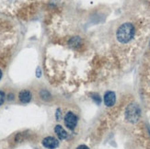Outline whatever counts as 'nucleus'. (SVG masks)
Returning <instances> with one entry per match:
<instances>
[{
  "label": "nucleus",
  "instance_id": "12",
  "mask_svg": "<svg viewBox=\"0 0 150 149\" xmlns=\"http://www.w3.org/2000/svg\"><path fill=\"white\" fill-rule=\"evenodd\" d=\"M55 118H56L57 121H60L62 119V112H61L60 109H57V111L55 112Z\"/></svg>",
  "mask_w": 150,
  "mask_h": 149
},
{
  "label": "nucleus",
  "instance_id": "8",
  "mask_svg": "<svg viewBox=\"0 0 150 149\" xmlns=\"http://www.w3.org/2000/svg\"><path fill=\"white\" fill-rule=\"evenodd\" d=\"M68 44H69V46L71 47H73V48H77L79 45L81 44V39L80 37H73V38H71L69 42H68Z\"/></svg>",
  "mask_w": 150,
  "mask_h": 149
},
{
  "label": "nucleus",
  "instance_id": "6",
  "mask_svg": "<svg viewBox=\"0 0 150 149\" xmlns=\"http://www.w3.org/2000/svg\"><path fill=\"white\" fill-rule=\"evenodd\" d=\"M18 99L22 103H29L31 100V93L27 89H23L21 90L18 94Z\"/></svg>",
  "mask_w": 150,
  "mask_h": 149
},
{
  "label": "nucleus",
  "instance_id": "11",
  "mask_svg": "<svg viewBox=\"0 0 150 149\" xmlns=\"http://www.w3.org/2000/svg\"><path fill=\"white\" fill-rule=\"evenodd\" d=\"M5 99H6V95H5V92H3L2 90H0V106H1L4 101H5Z\"/></svg>",
  "mask_w": 150,
  "mask_h": 149
},
{
  "label": "nucleus",
  "instance_id": "2",
  "mask_svg": "<svg viewBox=\"0 0 150 149\" xmlns=\"http://www.w3.org/2000/svg\"><path fill=\"white\" fill-rule=\"evenodd\" d=\"M141 116V109L140 107L136 104V103H131L129 104L125 109V119L132 122V124H134L136 122Z\"/></svg>",
  "mask_w": 150,
  "mask_h": 149
},
{
  "label": "nucleus",
  "instance_id": "15",
  "mask_svg": "<svg viewBox=\"0 0 150 149\" xmlns=\"http://www.w3.org/2000/svg\"><path fill=\"white\" fill-rule=\"evenodd\" d=\"M41 76V70L40 68H37V77H40Z\"/></svg>",
  "mask_w": 150,
  "mask_h": 149
},
{
  "label": "nucleus",
  "instance_id": "14",
  "mask_svg": "<svg viewBox=\"0 0 150 149\" xmlns=\"http://www.w3.org/2000/svg\"><path fill=\"white\" fill-rule=\"evenodd\" d=\"M8 100H14V94H12V93L8 94Z\"/></svg>",
  "mask_w": 150,
  "mask_h": 149
},
{
  "label": "nucleus",
  "instance_id": "5",
  "mask_svg": "<svg viewBox=\"0 0 150 149\" xmlns=\"http://www.w3.org/2000/svg\"><path fill=\"white\" fill-rule=\"evenodd\" d=\"M116 95L113 91H107L104 95V103L108 107H112L115 104Z\"/></svg>",
  "mask_w": 150,
  "mask_h": 149
},
{
  "label": "nucleus",
  "instance_id": "16",
  "mask_svg": "<svg viewBox=\"0 0 150 149\" xmlns=\"http://www.w3.org/2000/svg\"><path fill=\"white\" fill-rule=\"evenodd\" d=\"M1 78H2V71L0 70V80H1Z\"/></svg>",
  "mask_w": 150,
  "mask_h": 149
},
{
  "label": "nucleus",
  "instance_id": "4",
  "mask_svg": "<svg viewBox=\"0 0 150 149\" xmlns=\"http://www.w3.org/2000/svg\"><path fill=\"white\" fill-rule=\"evenodd\" d=\"M42 144L45 148H49V149H54L56 147H58L59 145V141H58L56 138L53 137V136H47L42 139Z\"/></svg>",
  "mask_w": 150,
  "mask_h": 149
},
{
  "label": "nucleus",
  "instance_id": "10",
  "mask_svg": "<svg viewBox=\"0 0 150 149\" xmlns=\"http://www.w3.org/2000/svg\"><path fill=\"white\" fill-rule=\"evenodd\" d=\"M92 100L97 103V104H100V102H101V99H100V97L98 95V94H93L92 95Z\"/></svg>",
  "mask_w": 150,
  "mask_h": 149
},
{
  "label": "nucleus",
  "instance_id": "1",
  "mask_svg": "<svg viewBox=\"0 0 150 149\" xmlns=\"http://www.w3.org/2000/svg\"><path fill=\"white\" fill-rule=\"evenodd\" d=\"M134 27L130 22H125L122 24L116 32L117 40L122 43H126L130 42L134 38Z\"/></svg>",
  "mask_w": 150,
  "mask_h": 149
},
{
  "label": "nucleus",
  "instance_id": "13",
  "mask_svg": "<svg viewBox=\"0 0 150 149\" xmlns=\"http://www.w3.org/2000/svg\"><path fill=\"white\" fill-rule=\"evenodd\" d=\"M76 149H89L87 145H81L79 146H77Z\"/></svg>",
  "mask_w": 150,
  "mask_h": 149
},
{
  "label": "nucleus",
  "instance_id": "7",
  "mask_svg": "<svg viewBox=\"0 0 150 149\" xmlns=\"http://www.w3.org/2000/svg\"><path fill=\"white\" fill-rule=\"evenodd\" d=\"M54 133H56L57 137L59 138L60 140H64V139H67V136H68L67 131L64 130V129L61 125H59V124L56 125L54 127Z\"/></svg>",
  "mask_w": 150,
  "mask_h": 149
},
{
  "label": "nucleus",
  "instance_id": "3",
  "mask_svg": "<svg viewBox=\"0 0 150 149\" xmlns=\"http://www.w3.org/2000/svg\"><path fill=\"white\" fill-rule=\"evenodd\" d=\"M64 124L66 126L70 129V130H74L77 124V117L75 113L72 112H68L66 116H64Z\"/></svg>",
  "mask_w": 150,
  "mask_h": 149
},
{
  "label": "nucleus",
  "instance_id": "9",
  "mask_svg": "<svg viewBox=\"0 0 150 149\" xmlns=\"http://www.w3.org/2000/svg\"><path fill=\"white\" fill-rule=\"evenodd\" d=\"M40 96H41V98L43 100H50L52 99V96H51L50 92L47 91V90H45V89L41 90V91H40Z\"/></svg>",
  "mask_w": 150,
  "mask_h": 149
}]
</instances>
